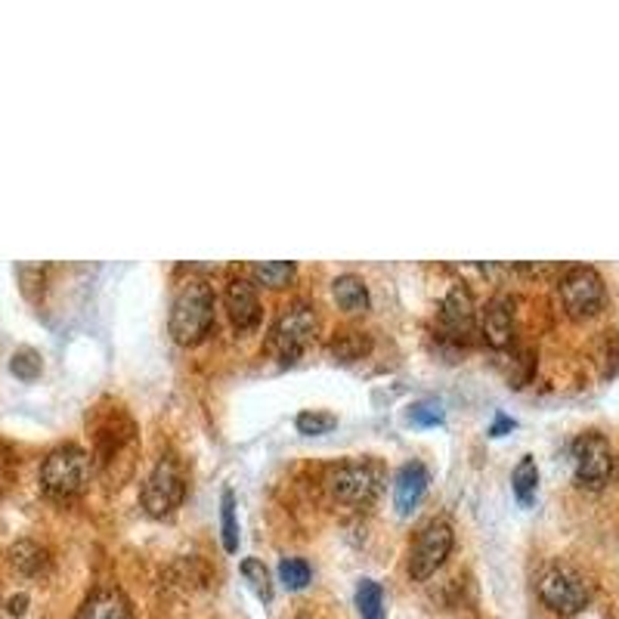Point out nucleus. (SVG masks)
I'll list each match as a JSON object with an SVG mask.
<instances>
[{"mask_svg":"<svg viewBox=\"0 0 619 619\" xmlns=\"http://www.w3.org/2000/svg\"><path fill=\"white\" fill-rule=\"evenodd\" d=\"M322 484L335 502L368 505L385 489L387 471L375 455H356V458H341L335 465H329Z\"/></svg>","mask_w":619,"mask_h":619,"instance_id":"1","label":"nucleus"},{"mask_svg":"<svg viewBox=\"0 0 619 619\" xmlns=\"http://www.w3.org/2000/svg\"><path fill=\"white\" fill-rule=\"evenodd\" d=\"M170 338L184 347H192L208 338L214 329V291L211 285L201 279H189L180 285V291L174 295L168 319Z\"/></svg>","mask_w":619,"mask_h":619,"instance_id":"2","label":"nucleus"},{"mask_svg":"<svg viewBox=\"0 0 619 619\" xmlns=\"http://www.w3.org/2000/svg\"><path fill=\"white\" fill-rule=\"evenodd\" d=\"M90 477H93V458H90V452L75 443L47 452V458L41 465V489L56 502H68V499L81 496Z\"/></svg>","mask_w":619,"mask_h":619,"instance_id":"3","label":"nucleus"},{"mask_svg":"<svg viewBox=\"0 0 619 619\" xmlns=\"http://www.w3.org/2000/svg\"><path fill=\"white\" fill-rule=\"evenodd\" d=\"M317 310L307 301H291L283 307V313L269 325L267 351L283 363L295 366L301 360V353L310 347V341L317 335Z\"/></svg>","mask_w":619,"mask_h":619,"instance_id":"4","label":"nucleus"},{"mask_svg":"<svg viewBox=\"0 0 619 619\" xmlns=\"http://www.w3.org/2000/svg\"><path fill=\"white\" fill-rule=\"evenodd\" d=\"M557 295L570 319H592L607 303V285L595 267H570L557 283Z\"/></svg>","mask_w":619,"mask_h":619,"instance_id":"5","label":"nucleus"},{"mask_svg":"<svg viewBox=\"0 0 619 619\" xmlns=\"http://www.w3.org/2000/svg\"><path fill=\"white\" fill-rule=\"evenodd\" d=\"M186 496V474L177 455H162L143 484V508L150 518H168Z\"/></svg>","mask_w":619,"mask_h":619,"instance_id":"6","label":"nucleus"},{"mask_svg":"<svg viewBox=\"0 0 619 619\" xmlns=\"http://www.w3.org/2000/svg\"><path fill=\"white\" fill-rule=\"evenodd\" d=\"M452 545H455V533H452L450 523L440 518L428 520L419 530V535H416L412 549H409V576L416 583L431 579L436 570L446 564Z\"/></svg>","mask_w":619,"mask_h":619,"instance_id":"7","label":"nucleus"},{"mask_svg":"<svg viewBox=\"0 0 619 619\" xmlns=\"http://www.w3.org/2000/svg\"><path fill=\"white\" fill-rule=\"evenodd\" d=\"M539 598L542 604L561 614V617H576L588 607V586L576 570L564 567V564H552L539 576Z\"/></svg>","mask_w":619,"mask_h":619,"instance_id":"8","label":"nucleus"},{"mask_svg":"<svg viewBox=\"0 0 619 619\" xmlns=\"http://www.w3.org/2000/svg\"><path fill=\"white\" fill-rule=\"evenodd\" d=\"M573 465H576V484L586 489H601L614 474V452L607 436L598 431H586L573 440Z\"/></svg>","mask_w":619,"mask_h":619,"instance_id":"9","label":"nucleus"},{"mask_svg":"<svg viewBox=\"0 0 619 619\" xmlns=\"http://www.w3.org/2000/svg\"><path fill=\"white\" fill-rule=\"evenodd\" d=\"M474 322H477V303L471 295L468 285H452L450 295L440 303V329L443 335L465 344L474 335Z\"/></svg>","mask_w":619,"mask_h":619,"instance_id":"10","label":"nucleus"},{"mask_svg":"<svg viewBox=\"0 0 619 619\" xmlns=\"http://www.w3.org/2000/svg\"><path fill=\"white\" fill-rule=\"evenodd\" d=\"M484 341L493 351H505L515 341V298L508 295H496L486 303L484 322H480Z\"/></svg>","mask_w":619,"mask_h":619,"instance_id":"11","label":"nucleus"},{"mask_svg":"<svg viewBox=\"0 0 619 619\" xmlns=\"http://www.w3.org/2000/svg\"><path fill=\"white\" fill-rule=\"evenodd\" d=\"M226 310L239 332H252L261 325V301H257V288L252 279H230L226 285Z\"/></svg>","mask_w":619,"mask_h":619,"instance_id":"12","label":"nucleus"},{"mask_svg":"<svg viewBox=\"0 0 619 619\" xmlns=\"http://www.w3.org/2000/svg\"><path fill=\"white\" fill-rule=\"evenodd\" d=\"M75 619H134V610L121 588L100 586L81 601Z\"/></svg>","mask_w":619,"mask_h":619,"instance_id":"13","label":"nucleus"},{"mask_svg":"<svg viewBox=\"0 0 619 619\" xmlns=\"http://www.w3.org/2000/svg\"><path fill=\"white\" fill-rule=\"evenodd\" d=\"M428 484H431V474L421 462H406L397 477H394V505L400 515H409L416 505L421 502V496L428 493Z\"/></svg>","mask_w":619,"mask_h":619,"instance_id":"14","label":"nucleus"},{"mask_svg":"<svg viewBox=\"0 0 619 619\" xmlns=\"http://www.w3.org/2000/svg\"><path fill=\"white\" fill-rule=\"evenodd\" d=\"M7 557H10L13 570L22 573V576H41V573H47V567H51V554H47L44 545H37L34 539H19V542H13Z\"/></svg>","mask_w":619,"mask_h":619,"instance_id":"15","label":"nucleus"},{"mask_svg":"<svg viewBox=\"0 0 619 619\" xmlns=\"http://www.w3.org/2000/svg\"><path fill=\"white\" fill-rule=\"evenodd\" d=\"M332 295H335L338 307L347 310V313H363V310H368L366 283H363L360 276H353V273L338 276L335 283H332Z\"/></svg>","mask_w":619,"mask_h":619,"instance_id":"16","label":"nucleus"},{"mask_svg":"<svg viewBox=\"0 0 619 619\" xmlns=\"http://www.w3.org/2000/svg\"><path fill=\"white\" fill-rule=\"evenodd\" d=\"M511 486L520 505H533L535 489H539V468H535L533 455H523L515 471H511Z\"/></svg>","mask_w":619,"mask_h":619,"instance_id":"17","label":"nucleus"},{"mask_svg":"<svg viewBox=\"0 0 619 619\" xmlns=\"http://www.w3.org/2000/svg\"><path fill=\"white\" fill-rule=\"evenodd\" d=\"M356 610L363 619H385V588L375 579H363L356 586Z\"/></svg>","mask_w":619,"mask_h":619,"instance_id":"18","label":"nucleus"},{"mask_svg":"<svg viewBox=\"0 0 619 619\" xmlns=\"http://www.w3.org/2000/svg\"><path fill=\"white\" fill-rule=\"evenodd\" d=\"M298 267L291 261H267V264H254L252 276L257 285H267V288H285V285L295 279Z\"/></svg>","mask_w":619,"mask_h":619,"instance_id":"19","label":"nucleus"},{"mask_svg":"<svg viewBox=\"0 0 619 619\" xmlns=\"http://www.w3.org/2000/svg\"><path fill=\"white\" fill-rule=\"evenodd\" d=\"M242 576H245L248 588H252L261 601H273V579H269V570L261 557H245L242 561Z\"/></svg>","mask_w":619,"mask_h":619,"instance_id":"20","label":"nucleus"},{"mask_svg":"<svg viewBox=\"0 0 619 619\" xmlns=\"http://www.w3.org/2000/svg\"><path fill=\"white\" fill-rule=\"evenodd\" d=\"M220 530H223V549L230 554L239 552V520H235L233 489H223V496H220Z\"/></svg>","mask_w":619,"mask_h":619,"instance_id":"21","label":"nucleus"},{"mask_svg":"<svg viewBox=\"0 0 619 619\" xmlns=\"http://www.w3.org/2000/svg\"><path fill=\"white\" fill-rule=\"evenodd\" d=\"M368 351V338L363 332H341L332 341V353L341 363H353V360H363V353Z\"/></svg>","mask_w":619,"mask_h":619,"instance_id":"22","label":"nucleus"},{"mask_svg":"<svg viewBox=\"0 0 619 619\" xmlns=\"http://www.w3.org/2000/svg\"><path fill=\"white\" fill-rule=\"evenodd\" d=\"M41 368H44V360H41V353L32 351V347H19L13 353V360H10V372L22 378V382H34L37 375H41Z\"/></svg>","mask_w":619,"mask_h":619,"instance_id":"23","label":"nucleus"},{"mask_svg":"<svg viewBox=\"0 0 619 619\" xmlns=\"http://www.w3.org/2000/svg\"><path fill=\"white\" fill-rule=\"evenodd\" d=\"M295 424H298V431L307 436H319V434H329L332 428L338 424V416H332V412H322V409H307V412H301L298 419H295Z\"/></svg>","mask_w":619,"mask_h":619,"instance_id":"24","label":"nucleus"},{"mask_svg":"<svg viewBox=\"0 0 619 619\" xmlns=\"http://www.w3.org/2000/svg\"><path fill=\"white\" fill-rule=\"evenodd\" d=\"M279 576L288 592H301L310 583V564L303 557H285L279 564Z\"/></svg>","mask_w":619,"mask_h":619,"instance_id":"25","label":"nucleus"},{"mask_svg":"<svg viewBox=\"0 0 619 619\" xmlns=\"http://www.w3.org/2000/svg\"><path fill=\"white\" fill-rule=\"evenodd\" d=\"M409 421L419 424V428H434V424L446 421V412H443L440 400H419L412 402V409H409Z\"/></svg>","mask_w":619,"mask_h":619,"instance_id":"26","label":"nucleus"},{"mask_svg":"<svg viewBox=\"0 0 619 619\" xmlns=\"http://www.w3.org/2000/svg\"><path fill=\"white\" fill-rule=\"evenodd\" d=\"M601 375L617 378L619 375V332H604L601 338Z\"/></svg>","mask_w":619,"mask_h":619,"instance_id":"27","label":"nucleus"},{"mask_svg":"<svg viewBox=\"0 0 619 619\" xmlns=\"http://www.w3.org/2000/svg\"><path fill=\"white\" fill-rule=\"evenodd\" d=\"M515 428H518V421L508 419V416H502V412H499V416H496V421H493V428H489V436H502L505 431H515Z\"/></svg>","mask_w":619,"mask_h":619,"instance_id":"28","label":"nucleus"},{"mask_svg":"<svg viewBox=\"0 0 619 619\" xmlns=\"http://www.w3.org/2000/svg\"><path fill=\"white\" fill-rule=\"evenodd\" d=\"M25 607H29V595H13V598L7 601V614H10V617H22Z\"/></svg>","mask_w":619,"mask_h":619,"instance_id":"29","label":"nucleus"},{"mask_svg":"<svg viewBox=\"0 0 619 619\" xmlns=\"http://www.w3.org/2000/svg\"><path fill=\"white\" fill-rule=\"evenodd\" d=\"M7 480H10V477H7V471L0 468V493H3V489H7Z\"/></svg>","mask_w":619,"mask_h":619,"instance_id":"30","label":"nucleus"},{"mask_svg":"<svg viewBox=\"0 0 619 619\" xmlns=\"http://www.w3.org/2000/svg\"><path fill=\"white\" fill-rule=\"evenodd\" d=\"M298 619H310V617H298Z\"/></svg>","mask_w":619,"mask_h":619,"instance_id":"31","label":"nucleus"}]
</instances>
